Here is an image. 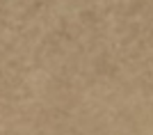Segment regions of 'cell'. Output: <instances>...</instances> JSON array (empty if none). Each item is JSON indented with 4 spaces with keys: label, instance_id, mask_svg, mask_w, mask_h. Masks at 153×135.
<instances>
[]
</instances>
